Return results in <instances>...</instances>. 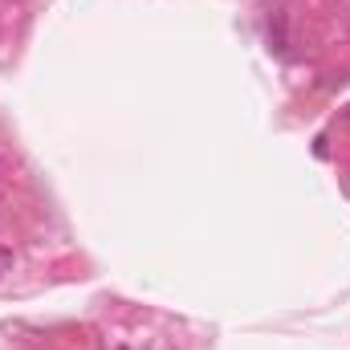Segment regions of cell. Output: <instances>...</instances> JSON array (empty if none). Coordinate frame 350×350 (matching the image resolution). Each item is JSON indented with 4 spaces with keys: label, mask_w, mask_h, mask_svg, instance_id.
Listing matches in <instances>:
<instances>
[{
    "label": "cell",
    "mask_w": 350,
    "mask_h": 350,
    "mask_svg": "<svg viewBox=\"0 0 350 350\" xmlns=\"http://www.w3.org/2000/svg\"><path fill=\"white\" fill-rule=\"evenodd\" d=\"M12 265H16L12 249H8V245H0V281H4V273H12Z\"/></svg>",
    "instance_id": "6da1fadb"
}]
</instances>
